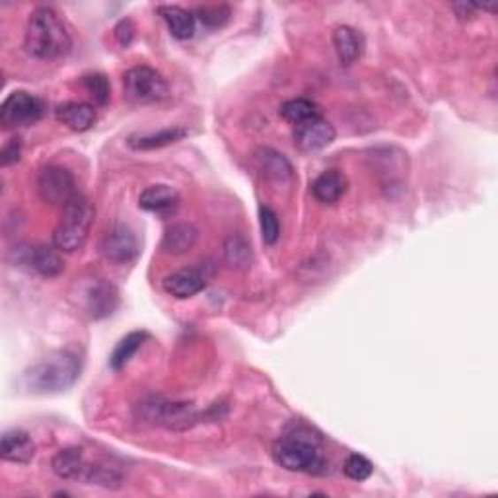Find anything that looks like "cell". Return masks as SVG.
Wrapping results in <instances>:
<instances>
[{
  "instance_id": "2e32d148",
  "label": "cell",
  "mask_w": 498,
  "mask_h": 498,
  "mask_svg": "<svg viewBox=\"0 0 498 498\" xmlns=\"http://www.w3.org/2000/svg\"><path fill=\"white\" fill-rule=\"evenodd\" d=\"M158 16L168 26L170 34L180 39V42H188L195 35V29H197V16L188 8H181L178 4H162L156 8Z\"/></svg>"
},
{
  "instance_id": "ac0fdd59",
  "label": "cell",
  "mask_w": 498,
  "mask_h": 498,
  "mask_svg": "<svg viewBox=\"0 0 498 498\" xmlns=\"http://www.w3.org/2000/svg\"><path fill=\"white\" fill-rule=\"evenodd\" d=\"M55 115L58 121L66 125L68 129L74 133L90 131L97 119L94 105L84 103V102H68V103L58 105Z\"/></svg>"
},
{
  "instance_id": "d6a6232c",
  "label": "cell",
  "mask_w": 498,
  "mask_h": 498,
  "mask_svg": "<svg viewBox=\"0 0 498 498\" xmlns=\"http://www.w3.org/2000/svg\"><path fill=\"white\" fill-rule=\"evenodd\" d=\"M19 156H22V141H19L18 136H14V139H10L4 144L3 152H0V164L6 168L10 164H16L19 160Z\"/></svg>"
},
{
  "instance_id": "f546056e",
  "label": "cell",
  "mask_w": 498,
  "mask_h": 498,
  "mask_svg": "<svg viewBox=\"0 0 498 498\" xmlns=\"http://www.w3.org/2000/svg\"><path fill=\"white\" fill-rule=\"evenodd\" d=\"M343 471H345L349 479L360 483V481H366V479H370V477H372L374 464L364 456L353 454V456L347 457V462L343 465Z\"/></svg>"
},
{
  "instance_id": "277c9868",
  "label": "cell",
  "mask_w": 498,
  "mask_h": 498,
  "mask_svg": "<svg viewBox=\"0 0 498 498\" xmlns=\"http://www.w3.org/2000/svg\"><path fill=\"white\" fill-rule=\"evenodd\" d=\"M94 204L82 193H76L61 209L57 226L53 230V246L63 253H73L80 249L94 224Z\"/></svg>"
},
{
  "instance_id": "5bb4252c",
  "label": "cell",
  "mask_w": 498,
  "mask_h": 498,
  "mask_svg": "<svg viewBox=\"0 0 498 498\" xmlns=\"http://www.w3.org/2000/svg\"><path fill=\"white\" fill-rule=\"evenodd\" d=\"M119 306V292L105 280H96L86 292V310L90 318L103 319L111 316L115 308Z\"/></svg>"
},
{
  "instance_id": "44dd1931",
  "label": "cell",
  "mask_w": 498,
  "mask_h": 498,
  "mask_svg": "<svg viewBox=\"0 0 498 498\" xmlns=\"http://www.w3.org/2000/svg\"><path fill=\"white\" fill-rule=\"evenodd\" d=\"M86 465H88V462L84 457V450L78 446L65 448V450L57 452V456L51 462L55 475L66 481H80Z\"/></svg>"
},
{
  "instance_id": "484cf974",
  "label": "cell",
  "mask_w": 498,
  "mask_h": 498,
  "mask_svg": "<svg viewBox=\"0 0 498 498\" xmlns=\"http://www.w3.org/2000/svg\"><path fill=\"white\" fill-rule=\"evenodd\" d=\"M80 481L86 485L103 487V489H119V487H123V475L110 465L88 464Z\"/></svg>"
},
{
  "instance_id": "7402d4cb",
  "label": "cell",
  "mask_w": 498,
  "mask_h": 498,
  "mask_svg": "<svg viewBox=\"0 0 498 498\" xmlns=\"http://www.w3.org/2000/svg\"><path fill=\"white\" fill-rule=\"evenodd\" d=\"M188 134L189 131L185 126H168V129H160L158 133L131 136L129 146L133 150H158L164 149V146L183 141Z\"/></svg>"
},
{
  "instance_id": "3957f363",
  "label": "cell",
  "mask_w": 498,
  "mask_h": 498,
  "mask_svg": "<svg viewBox=\"0 0 498 498\" xmlns=\"http://www.w3.org/2000/svg\"><path fill=\"white\" fill-rule=\"evenodd\" d=\"M80 368V358L74 353L58 350L27 370L26 384L37 394H61L76 384Z\"/></svg>"
},
{
  "instance_id": "ba28073f",
  "label": "cell",
  "mask_w": 498,
  "mask_h": 498,
  "mask_svg": "<svg viewBox=\"0 0 498 498\" xmlns=\"http://www.w3.org/2000/svg\"><path fill=\"white\" fill-rule=\"evenodd\" d=\"M37 191L42 201L61 209L76 193H80L76 189L74 175L63 165H47V168L39 172Z\"/></svg>"
},
{
  "instance_id": "e0dca14e",
  "label": "cell",
  "mask_w": 498,
  "mask_h": 498,
  "mask_svg": "<svg viewBox=\"0 0 498 498\" xmlns=\"http://www.w3.org/2000/svg\"><path fill=\"white\" fill-rule=\"evenodd\" d=\"M333 47L339 63L343 66H350L364 53V37L355 27L339 26L333 32Z\"/></svg>"
},
{
  "instance_id": "6da1fadb",
  "label": "cell",
  "mask_w": 498,
  "mask_h": 498,
  "mask_svg": "<svg viewBox=\"0 0 498 498\" xmlns=\"http://www.w3.org/2000/svg\"><path fill=\"white\" fill-rule=\"evenodd\" d=\"M271 456L277 465L292 473L326 475L329 471V462L319 436L306 426L295 428L272 442Z\"/></svg>"
},
{
  "instance_id": "836d02e7",
  "label": "cell",
  "mask_w": 498,
  "mask_h": 498,
  "mask_svg": "<svg viewBox=\"0 0 498 498\" xmlns=\"http://www.w3.org/2000/svg\"><path fill=\"white\" fill-rule=\"evenodd\" d=\"M452 10L456 12V18L462 19V22H467V19H473L479 12V6L475 3H454Z\"/></svg>"
},
{
  "instance_id": "8fae6325",
  "label": "cell",
  "mask_w": 498,
  "mask_h": 498,
  "mask_svg": "<svg viewBox=\"0 0 498 498\" xmlns=\"http://www.w3.org/2000/svg\"><path fill=\"white\" fill-rule=\"evenodd\" d=\"M256 162L267 181L277 185V188H287V185L295 181V170H292V164L285 158V154L272 149H259L256 152Z\"/></svg>"
},
{
  "instance_id": "9c48e42d",
  "label": "cell",
  "mask_w": 498,
  "mask_h": 498,
  "mask_svg": "<svg viewBox=\"0 0 498 498\" xmlns=\"http://www.w3.org/2000/svg\"><path fill=\"white\" fill-rule=\"evenodd\" d=\"M100 249L107 261L115 263V265H125V263H131L139 256L141 243L131 226L117 222L105 232Z\"/></svg>"
},
{
  "instance_id": "9a60e30c",
  "label": "cell",
  "mask_w": 498,
  "mask_h": 498,
  "mask_svg": "<svg viewBox=\"0 0 498 498\" xmlns=\"http://www.w3.org/2000/svg\"><path fill=\"white\" fill-rule=\"evenodd\" d=\"M180 191L165 183H154L146 188L139 197V207L142 211L156 212V214H170L180 207Z\"/></svg>"
},
{
  "instance_id": "52a82bcc",
  "label": "cell",
  "mask_w": 498,
  "mask_h": 498,
  "mask_svg": "<svg viewBox=\"0 0 498 498\" xmlns=\"http://www.w3.org/2000/svg\"><path fill=\"white\" fill-rule=\"evenodd\" d=\"M45 105L39 100L37 96L16 90L12 94H8L6 100L0 107V123H3L4 129H22V126H32L43 117Z\"/></svg>"
},
{
  "instance_id": "4316f807",
  "label": "cell",
  "mask_w": 498,
  "mask_h": 498,
  "mask_svg": "<svg viewBox=\"0 0 498 498\" xmlns=\"http://www.w3.org/2000/svg\"><path fill=\"white\" fill-rule=\"evenodd\" d=\"M280 115L282 119L296 126L308 119H314V117H321V110L318 103L306 100V97H295V100H288L280 105Z\"/></svg>"
},
{
  "instance_id": "7a4b0ae2",
  "label": "cell",
  "mask_w": 498,
  "mask_h": 498,
  "mask_svg": "<svg viewBox=\"0 0 498 498\" xmlns=\"http://www.w3.org/2000/svg\"><path fill=\"white\" fill-rule=\"evenodd\" d=\"M24 43L39 61H57L71 53L73 37L53 8L39 6L29 14Z\"/></svg>"
},
{
  "instance_id": "f1b7e54d",
  "label": "cell",
  "mask_w": 498,
  "mask_h": 498,
  "mask_svg": "<svg viewBox=\"0 0 498 498\" xmlns=\"http://www.w3.org/2000/svg\"><path fill=\"white\" fill-rule=\"evenodd\" d=\"M82 84H84V88L88 90V94L94 97L96 103L105 105L107 102H110L111 86H110V80H107L105 74H100V73L86 74L82 78Z\"/></svg>"
},
{
  "instance_id": "4fadbf2b",
  "label": "cell",
  "mask_w": 498,
  "mask_h": 498,
  "mask_svg": "<svg viewBox=\"0 0 498 498\" xmlns=\"http://www.w3.org/2000/svg\"><path fill=\"white\" fill-rule=\"evenodd\" d=\"M162 287L170 296L178 298V300H185V298H191L204 290V287H207V277L203 275L201 269H195V267L181 269V271L172 272L170 277H165Z\"/></svg>"
},
{
  "instance_id": "83f0119b",
  "label": "cell",
  "mask_w": 498,
  "mask_h": 498,
  "mask_svg": "<svg viewBox=\"0 0 498 498\" xmlns=\"http://www.w3.org/2000/svg\"><path fill=\"white\" fill-rule=\"evenodd\" d=\"M259 226H261V238L265 246H275L280 238V222L277 212L269 207L259 209Z\"/></svg>"
},
{
  "instance_id": "d4e9b609",
  "label": "cell",
  "mask_w": 498,
  "mask_h": 498,
  "mask_svg": "<svg viewBox=\"0 0 498 498\" xmlns=\"http://www.w3.org/2000/svg\"><path fill=\"white\" fill-rule=\"evenodd\" d=\"M251 259H253L251 246L243 236L234 234V236L224 241V261H226V265L230 269L236 271L248 269L251 265Z\"/></svg>"
},
{
  "instance_id": "7c38bea8",
  "label": "cell",
  "mask_w": 498,
  "mask_h": 498,
  "mask_svg": "<svg viewBox=\"0 0 498 498\" xmlns=\"http://www.w3.org/2000/svg\"><path fill=\"white\" fill-rule=\"evenodd\" d=\"M35 442L22 428H10L0 441V457L10 464L26 465L34 460Z\"/></svg>"
},
{
  "instance_id": "603a6c76",
  "label": "cell",
  "mask_w": 498,
  "mask_h": 498,
  "mask_svg": "<svg viewBox=\"0 0 498 498\" xmlns=\"http://www.w3.org/2000/svg\"><path fill=\"white\" fill-rule=\"evenodd\" d=\"M27 263L42 277L55 279L65 271L63 257L58 256V249L53 246H37L27 251Z\"/></svg>"
},
{
  "instance_id": "30bf717a",
  "label": "cell",
  "mask_w": 498,
  "mask_h": 498,
  "mask_svg": "<svg viewBox=\"0 0 498 498\" xmlns=\"http://www.w3.org/2000/svg\"><path fill=\"white\" fill-rule=\"evenodd\" d=\"M335 136L337 131L333 125L326 121L324 117H314V119L296 125L292 139H295V146L300 152L310 154L327 149V146L335 141Z\"/></svg>"
},
{
  "instance_id": "cb8c5ba5",
  "label": "cell",
  "mask_w": 498,
  "mask_h": 498,
  "mask_svg": "<svg viewBox=\"0 0 498 498\" xmlns=\"http://www.w3.org/2000/svg\"><path fill=\"white\" fill-rule=\"evenodd\" d=\"M146 339H149V333H146V331H133V333L125 335L119 343H117V347L111 353V358H110V364L115 372H119V370H123L126 364L131 363V358L139 353Z\"/></svg>"
},
{
  "instance_id": "d6986e66",
  "label": "cell",
  "mask_w": 498,
  "mask_h": 498,
  "mask_svg": "<svg viewBox=\"0 0 498 498\" xmlns=\"http://www.w3.org/2000/svg\"><path fill=\"white\" fill-rule=\"evenodd\" d=\"M199 241V230L191 222H178L165 230L162 240V251L168 256H183Z\"/></svg>"
},
{
  "instance_id": "4dcf8cb0",
  "label": "cell",
  "mask_w": 498,
  "mask_h": 498,
  "mask_svg": "<svg viewBox=\"0 0 498 498\" xmlns=\"http://www.w3.org/2000/svg\"><path fill=\"white\" fill-rule=\"evenodd\" d=\"M195 16H197V19L203 26L217 29V27H222L230 19V8L228 6H203L197 10V12H195Z\"/></svg>"
},
{
  "instance_id": "5b68a950",
  "label": "cell",
  "mask_w": 498,
  "mask_h": 498,
  "mask_svg": "<svg viewBox=\"0 0 498 498\" xmlns=\"http://www.w3.org/2000/svg\"><path fill=\"white\" fill-rule=\"evenodd\" d=\"M134 415L142 423L164 426L168 431H189L201 418V413L193 407V403L170 402V399L156 395L146 397L136 403Z\"/></svg>"
},
{
  "instance_id": "8992f818",
  "label": "cell",
  "mask_w": 498,
  "mask_h": 498,
  "mask_svg": "<svg viewBox=\"0 0 498 498\" xmlns=\"http://www.w3.org/2000/svg\"><path fill=\"white\" fill-rule=\"evenodd\" d=\"M125 96L134 103H156L168 97L170 86L164 76L150 66H133L123 74Z\"/></svg>"
},
{
  "instance_id": "1f68e13d",
  "label": "cell",
  "mask_w": 498,
  "mask_h": 498,
  "mask_svg": "<svg viewBox=\"0 0 498 498\" xmlns=\"http://www.w3.org/2000/svg\"><path fill=\"white\" fill-rule=\"evenodd\" d=\"M113 34H115V42L117 43H119L125 49L129 47L133 43V39H134V24H133V19H129V18L121 19V22L115 26Z\"/></svg>"
},
{
  "instance_id": "ffe728a7",
  "label": "cell",
  "mask_w": 498,
  "mask_h": 498,
  "mask_svg": "<svg viewBox=\"0 0 498 498\" xmlns=\"http://www.w3.org/2000/svg\"><path fill=\"white\" fill-rule=\"evenodd\" d=\"M349 189V181L345 178V173H341L337 170H327L321 175H318V180L311 183V193L314 197L324 203V204H335L345 197V193Z\"/></svg>"
}]
</instances>
